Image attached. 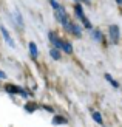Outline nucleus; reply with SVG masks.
I'll use <instances>...</instances> for the list:
<instances>
[{"mask_svg":"<svg viewBox=\"0 0 122 127\" xmlns=\"http://www.w3.org/2000/svg\"><path fill=\"white\" fill-rule=\"evenodd\" d=\"M119 27L118 25H110L108 27V37H110V42L113 43V45H118L119 43Z\"/></svg>","mask_w":122,"mask_h":127,"instance_id":"1","label":"nucleus"},{"mask_svg":"<svg viewBox=\"0 0 122 127\" xmlns=\"http://www.w3.org/2000/svg\"><path fill=\"white\" fill-rule=\"evenodd\" d=\"M54 16H56V19L57 20H59L63 27H65V25L70 22L68 20V16H67V12H65V9L62 8V6H59V8H56V11H54Z\"/></svg>","mask_w":122,"mask_h":127,"instance_id":"2","label":"nucleus"},{"mask_svg":"<svg viewBox=\"0 0 122 127\" xmlns=\"http://www.w3.org/2000/svg\"><path fill=\"white\" fill-rule=\"evenodd\" d=\"M0 31H2V36H3V39H5V42L8 43V45L11 47V48H16V42H14V39L9 36V33H8V30H6L5 27H0Z\"/></svg>","mask_w":122,"mask_h":127,"instance_id":"3","label":"nucleus"},{"mask_svg":"<svg viewBox=\"0 0 122 127\" xmlns=\"http://www.w3.org/2000/svg\"><path fill=\"white\" fill-rule=\"evenodd\" d=\"M65 28L70 31V33H73L74 36H80V28H79L76 23H73V22H68V23L65 25Z\"/></svg>","mask_w":122,"mask_h":127,"instance_id":"4","label":"nucleus"},{"mask_svg":"<svg viewBox=\"0 0 122 127\" xmlns=\"http://www.w3.org/2000/svg\"><path fill=\"white\" fill-rule=\"evenodd\" d=\"M48 36H49V40H51V42L54 43V48H57V50H60V48H62V40H60L59 37H57V36H56V34L53 33V31H51V33H49Z\"/></svg>","mask_w":122,"mask_h":127,"instance_id":"5","label":"nucleus"},{"mask_svg":"<svg viewBox=\"0 0 122 127\" xmlns=\"http://www.w3.org/2000/svg\"><path fill=\"white\" fill-rule=\"evenodd\" d=\"M62 50L65 51L67 54H71L73 53V47H71V43L67 42V40H62Z\"/></svg>","mask_w":122,"mask_h":127,"instance_id":"6","label":"nucleus"},{"mask_svg":"<svg viewBox=\"0 0 122 127\" xmlns=\"http://www.w3.org/2000/svg\"><path fill=\"white\" fill-rule=\"evenodd\" d=\"M49 56H51L54 61H60V51H59L57 48H51V50H49Z\"/></svg>","mask_w":122,"mask_h":127,"instance_id":"7","label":"nucleus"},{"mask_svg":"<svg viewBox=\"0 0 122 127\" xmlns=\"http://www.w3.org/2000/svg\"><path fill=\"white\" fill-rule=\"evenodd\" d=\"M67 118H63V116H54L53 118V124L54 126H60V124H67Z\"/></svg>","mask_w":122,"mask_h":127,"instance_id":"8","label":"nucleus"},{"mask_svg":"<svg viewBox=\"0 0 122 127\" xmlns=\"http://www.w3.org/2000/svg\"><path fill=\"white\" fill-rule=\"evenodd\" d=\"M29 53H31V56H33V58H37V54H39V51H37V45L34 42H29Z\"/></svg>","mask_w":122,"mask_h":127,"instance_id":"9","label":"nucleus"},{"mask_svg":"<svg viewBox=\"0 0 122 127\" xmlns=\"http://www.w3.org/2000/svg\"><path fill=\"white\" fill-rule=\"evenodd\" d=\"M74 11H76V16L79 17V20H80V19H82L83 16H85V14H83V8H82V6H80L79 3L74 6Z\"/></svg>","mask_w":122,"mask_h":127,"instance_id":"10","label":"nucleus"},{"mask_svg":"<svg viewBox=\"0 0 122 127\" xmlns=\"http://www.w3.org/2000/svg\"><path fill=\"white\" fill-rule=\"evenodd\" d=\"M105 79H107L108 82H110V84H111V85H113L114 88H118V87H119V84H118V81H114L111 74H108V73H105Z\"/></svg>","mask_w":122,"mask_h":127,"instance_id":"11","label":"nucleus"},{"mask_svg":"<svg viewBox=\"0 0 122 127\" xmlns=\"http://www.w3.org/2000/svg\"><path fill=\"white\" fill-rule=\"evenodd\" d=\"M36 109H37V104H34V102H28V104H25V110H26L28 113H33Z\"/></svg>","mask_w":122,"mask_h":127,"instance_id":"12","label":"nucleus"},{"mask_svg":"<svg viewBox=\"0 0 122 127\" xmlns=\"http://www.w3.org/2000/svg\"><path fill=\"white\" fill-rule=\"evenodd\" d=\"M93 119L98 124H104V121H102V115H100L99 112H93Z\"/></svg>","mask_w":122,"mask_h":127,"instance_id":"13","label":"nucleus"},{"mask_svg":"<svg viewBox=\"0 0 122 127\" xmlns=\"http://www.w3.org/2000/svg\"><path fill=\"white\" fill-rule=\"evenodd\" d=\"M14 17H16V22H17L19 27H23V19L20 17V12H19V11H14Z\"/></svg>","mask_w":122,"mask_h":127,"instance_id":"14","label":"nucleus"},{"mask_svg":"<svg viewBox=\"0 0 122 127\" xmlns=\"http://www.w3.org/2000/svg\"><path fill=\"white\" fill-rule=\"evenodd\" d=\"M93 39H94V40H98V42L102 40V34H100V31H99V30H94V31H93Z\"/></svg>","mask_w":122,"mask_h":127,"instance_id":"15","label":"nucleus"},{"mask_svg":"<svg viewBox=\"0 0 122 127\" xmlns=\"http://www.w3.org/2000/svg\"><path fill=\"white\" fill-rule=\"evenodd\" d=\"M80 22H82L83 25H85V28H91V22H90V20H88V19H87L85 16H83V17L80 19Z\"/></svg>","mask_w":122,"mask_h":127,"instance_id":"16","label":"nucleus"},{"mask_svg":"<svg viewBox=\"0 0 122 127\" xmlns=\"http://www.w3.org/2000/svg\"><path fill=\"white\" fill-rule=\"evenodd\" d=\"M51 5H53V8L56 9V8H59V3L56 2V0H51Z\"/></svg>","mask_w":122,"mask_h":127,"instance_id":"17","label":"nucleus"},{"mask_svg":"<svg viewBox=\"0 0 122 127\" xmlns=\"http://www.w3.org/2000/svg\"><path fill=\"white\" fill-rule=\"evenodd\" d=\"M6 78V73L5 71H2V70H0V79H5Z\"/></svg>","mask_w":122,"mask_h":127,"instance_id":"18","label":"nucleus"},{"mask_svg":"<svg viewBox=\"0 0 122 127\" xmlns=\"http://www.w3.org/2000/svg\"><path fill=\"white\" fill-rule=\"evenodd\" d=\"M43 110H47V112H53V109H51V107H48V105H43Z\"/></svg>","mask_w":122,"mask_h":127,"instance_id":"19","label":"nucleus"},{"mask_svg":"<svg viewBox=\"0 0 122 127\" xmlns=\"http://www.w3.org/2000/svg\"><path fill=\"white\" fill-rule=\"evenodd\" d=\"M116 2H118V3H119V5H122V0H116Z\"/></svg>","mask_w":122,"mask_h":127,"instance_id":"20","label":"nucleus"},{"mask_svg":"<svg viewBox=\"0 0 122 127\" xmlns=\"http://www.w3.org/2000/svg\"><path fill=\"white\" fill-rule=\"evenodd\" d=\"M76 2H79V0H76Z\"/></svg>","mask_w":122,"mask_h":127,"instance_id":"21","label":"nucleus"}]
</instances>
